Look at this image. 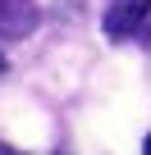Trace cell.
I'll list each match as a JSON object with an SVG mask.
<instances>
[{"label":"cell","mask_w":151,"mask_h":155,"mask_svg":"<svg viewBox=\"0 0 151 155\" xmlns=\"http://www.w3.org/2000/svg\"><path fill=\"white\" fill-rule=\"evenodd\" d=\"M105 37H146L151 41V0H115L105 9Z\"/></svg>","instance_id":"6da1fadb"},{"label":"cell","mask_w":151,"mask_h":155,"mask_svg":"<svg viewBox=\"0 0 151 155\" xmlns=\"http://www.w3.org/2000/svg\"><path fill=\"white\" fill-rule=\"evenodd\" d=\"M37 28V5L32 0H0V37L5 41H23Z\"/></svg>","instance_id":"7a4b0ae2"},{"label":"cell","mask_w":151,"mask_h":155,"mask_svg":"<svg viewBox=\"0 0 151 155\" xmlns=\"http://www.w3.org/2000/svg\"><path fill=\"white\" fill-rule=\"evenodd\" d=\"M0 155H23V150H14V146H5V141H0Z\"/></svg>","instance_id":"3957f363"},{"label":"cell","mask_w":151,"mask_h":155,"mask_svg":"<svg viewBox=\"0 0 151 155\" xmlns=\"http://www.w3.org/2000/svg\"><path fill=\"white\" fill-rule=\"evenodd\" d=\"M142 155H151V132H146V141H142Z\"/></svg>","instance_id":"277c9868"},{"label":"cell","mask_w":151,"mask_h":155,"mask_svg":"<svg viewBox=\"0 0 151 155\" xmlns=\"http://www.w3.org/2000/svg\"><path fill=\"white\" fill-rule=\"evenodd\" d=\"M5 68H9V64H5V55H0V73H5Z\"/></svg>","instance_id":"5b68a950"}]
</instances>
